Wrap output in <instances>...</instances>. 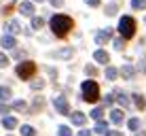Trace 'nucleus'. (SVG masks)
Here are the masks:
<instances>
[{
	"instance_id": "f257e3e1",
	"label": "nucleus",
	"mask_w": 146,
	"mask_h": 136,
	"mask_svg": "<svg viewBox=\"0 0 146 136\" xmlns=\"http://www.w3.org/2000/svg\"><path fill=\"white\" fill-rule=\"evenodd\" d=\"M72 19L66 17V15H55V17L51 19V30L55 36H66V34L72 30Z\"/></svg>"
},
{
	"instance_id": "f03ea898",
	"label": "nucleus",
	"mask_w": 146,
	"mask_h": 136,
	"mask_svg": "<svg viewBox=\"0 0 146 136\" xmlns=\"http://www.w3.org/2000/svg\"><path fill=\"white\" fill-rule=\"evenodd\" d=\"M80 89H83V98L87 100V102H95V100L100 98V87L95 81H83V85H80Z\"/></svg>"
},
{
	"instance_id": "7ed1b4c3",
	"label": "nucleus",
	"mask_w": 146,
	"mask_h": 136,
	"mask_svg": "<svg viewBox=\"0 0 146 136\" xmlns=\"http://www.w3.org/2000/svg\"><path fill=\"white\" fill-rule=\"evenodd\" d=\"M119 32H121V36H123V38H131L133 34H135V21H133L131 17H121Z\"/></svg>"
},
{
	"instance_id": "20e7f679",
	"label": "nucleus",
	"mask_w": 146,
	"mask_h": 136,
	"mask_svg": "<svg viewBox=\"0 0 146 136\" xmlns=\"http://www.w3.org/2000/svg\"><path fill=\"white\" fill-rule=\"evenodd\" d=\"M34 70H36V66H34V62H21L17 66V74L21 79H30L34 74Z\"/></svg>"
},
{
	"instance_id": "39448f33",
	"label": "nucleus",
	"mask_w": 146,
	"mask_h": 136,
	"mask_svg": "<svg viewBox=\"0 0 146 136\" xmlns=\"http://www.w3.org/2000/svg\"><path fill=\"white\" fill-rule=\"evenodd\" d=\"M110 36H112V30H110V28L100 30V32L95 34V43H98V45H104V43H108V41H110Z\"/></svg>"
},
{
	"instance_id": "423d86ee",
	"label": "nucleus",
	"mask_w": 146,
	"mask_h": 136,
	"mask_svg": "<svg viewBox=\"0 0 146 136\" xmlns=\"http://www.w3.org/2000/svg\"><path fill=\"white\" fill-rule=\"evenodd\" d=\"M53 104H55V109H57V113H62V115H68V113H70L68 100H64V98H55V100H53Z\"/></svg>"
},
{
	"instance_id": "0eeeda50",
	"label": "nucleus",
	"mask_w": 146,
	"mask_h": 136,
	"mask_svg": "<svg viewBox=\"0 0 146 136\" xmlns=\"http://www.w3.org/2000/svg\"><path fill=\"white\" fill-rule=\"evenodd\" d=\"M70 119H72V123H74V125H80V128H83V125L87 123V117H85V115L80 113V111L72 113V115H70Z\"/></svg>"
},
{
	"instance_id": "6e6552de",
	"label": "nucleus",
	"mask_w": 146,
	"mask_h": 136,
	"mask_svg": "<svg viewBox=\"0 0 146 136\" xmlns=\"http://www.w3.org/2000/svg\"><path fill=\"white\" fill-rule=\"evenodd\" d=\"M0 45H2L4 49H15V47H17V43H15V36H13V34H7V36H2Z\"/></svg>"
},
{
	"instance_id": "1a4fd4ad",
	"label": "nucleus",
	"mask_w": 146,
	"mask_h": 136,
	"mask_svg": "<svg viewBox=\"0 0 146 136\" xmlns=\"http://www.w3.org/2000/svg\"><path fill=\"white\" fill-rule=\"evenodd\" d=\"M123 111H121V109H112V111H110V121H112L114 125H119L121 121H123Z\"/></svg>"
},
{
	"instance_id": "9d476101",
	"label": "nucleus",
	"mask_w": 146,
	"mask_h": 136,
	"mask_svg": "<svg viewBox=\"0 0 146 136\" xmlns=\"http://www.w3.org/2000/svg\"><path fill=\"white\" fill-rule=\"evenodd\" d=\"M93 58H95V62H100V64H108L110 62V55L106 51H102V49H98V51L93 53Z\"/></svg>"
},
{
	"instance_id": "9b49d317",
	"label": "nucleus",
	"mask_w": 146,
	"mask_h": 136,
	"mask_svg": "<svg viewBox=\"0 0 146 136\" xmlns=\"http://www.w3.org/2000/svg\"><path fill=\"white\" fill-rule=\"evenodd\" d=\"M19 13L28 15V17H30V15H34V4L32 2H21V4H19Z\"/></svg>"
},
{
	"instance_id": "f8f14e48",
	"label": "nucleus",
	"mask_w": 146,
	"mask_h": 136,
	"mask_svg": "<svg viewBox=\"0 0 146 136\" xmlns=\"http://www.w3.org/2000/svg\"><path fill=\"white\" fill-rule=\"evenodd\" d=\"M112 98L117 100L119 104H123V107H129V100H127V96H125L123 92H121V89H117V92L112 94Z\"/></svg>"
},
{
	"instance_id": "ddd939ff",
	"label": "nucleus",
	"mask_w": 146,
	"mask_h": 136,
	"mask_svg": "<svg viewBox=\"0 0 146 136\" xmlns=\"http://www.w3.org/2000/svg\"><path fill=\"white\" fill-rule=\"evenodd\" d=\"M95 134H106L108 132V123L106 121H102V119H98L95 121V130H93Z\"/></svg>"
},
{
	"instance_id": "4468645a",
	"label": "nucleus",
	"mask_w": 146,
	"mask_h": 136,
	"mask_svg": "<svg viewBox=\"0 0 146 136\" xmlns=\"http://www.w3.org/2000/svg\"><path fill=\"white\" fill-rule=\"evenodd\" d=\"M2 125H4L7 130H15V128H17V119H15V117H4Z\"/></svg>"
},
{
	"instance_id": "2eb2a0df",
	"label": "nucleus",
	"mask_w": 146,
	"mask_h": 136,
	"mask_svg": "<svg viewBox=\"0 0 146 136\" xmlns=\"http://www.w3.org/2000/svg\"><path fill=\"white\" fill-rule=\"evenodd\" d=\"M7 30H9V34H17L19 30H21V26H19V21H15V19H13V21L7 23Z\"/></svg>"
},
{
	"instance_id": "dca6fc26",
	"label": "nucleus",
	"mask_w": 146,
	"mask_h": 136,
	"mask_svg": "<svg viewBox=\"0 0 146 136\" xmlns=\"http://www.w3.org/2000/svg\"><path fill=\"white\" fill-rule=\"evenodd\" d=\"M133 102H135V107H138L140 111H142L146 107V100H144V96H140V94H133Z\"/></svg>"
},
{
	"instance_id": "f3484780",
	"label": "nucleus",
	"mask_w": 146,
	"mask_h": 136,
	"mask_svg": "<svg viewBox=\"0 0 146 136\" xmlns=\"http://www.w3.org/2000/svg\"><path fill=\"white\" fill-rule=\"evenodd\" d=\"M21 136H36V130L32 125H21Z\"/></svg>"
},
{
	"instance_id": "a211bd4d",
	"label": "nucleus",
	"mask_w": 146,
	"mask_h": 136,
	"mask_svg": "<svg viewBox=\"0 0 146 136\" xmlns=\"http://www.w3.org/2000/svg\"><path fill=\"white\" fill-rule=\"evenodd\" d=\"M131 9H135V11L146 9V0H131Z\"/></svg>"
},
{
	"instance_id": "6ab92c4d",
	"label": "nucleus",
	"mask_w": 146,
	"mask_h": 136,
	"mask_svg": "<svg viewBox=\"0 0 146 136\" xmlns=\"http://www.w3.org/2000/svg\"><path fill=\"white\" fill-rule=\"evenodd\" d=\"M91 117L95 119V121H98V119H102V117H104V111H102V107H95V109L91 111Z\"/></svg>"
},
{
	"instance_id": "aec40b11",
	"label": "nucleus",
	"mask_w": 146,
	"mask_h": 136,
	"mask_svg": "<svg viewBox=\"0 0 146 136\" xmlns=\"http://www.w3.org/2000/svg\"><path fill=\"white\" fill-rule=\"evenodd\" d=\"M9 98H11V89L9 87H0V100L4 102V100H9Z\"/></svg>"
},
{
	"instance_id": "412c9836",
	"label": "nucleus",
	"mask_w": 146,
	"mask_h": 136,
	"mask_svg": "<svg viewBox=\"0 0 146 136\" xmlns=\"http://www.w3.org/2000/svg\"><path fill=\"white\" fill-rule=\"evenodd\" d=\"M121 74H123L125 79H131V77H133V68H131V66H123V70H121Z\"/></svg>"
},
{
	"instance_id": "4be33fe9",
	"label": "nucleus",
	"mask_w": 146,
	"mask_h": 136,
	"mask_svg": "<svg viewBox=\"0 0 146 136\" xmlns=\"http://www.w3.org/2000/svg\"><path fill=\"white\" fill-rule=\"evenodd\" d=\"M117 70H114V68H106V79H108V81H114V79H117Z\"/></svg>"
},
{
	"instance_id": "5701e85b",
	"label": "nucleus",
	"mask_w": 146,
	"mask_h": 136,
	"mask_svg": "<svg viewBox=\"0 0 146 136\" xmlns=\"http://www.w3.org/2000/svg\"><path fill=\"white\" fill-rule=\"evenodd\" d=\"M42 23H44V19H42V17H34V19H32V28H34V30L42 28Z\"/></svg>"
},
{
	"instance_id": "b1692460",
	"label": "nucleus",
	"mask_w": 146,
	"mask_h": 136,
	"mask_svg": "<svg viewBox=\"0 0 146 136\" xmlns=\"http://www.w3.org/2000/svg\"><path fill=\"white\" fill-rule=\"evenodd\" d=\"M13 109H15V111H26V109H28V104L23 102V100H17V102L13 104Z\"/></svg>"
},
{
	"instance_id": "393cba45",
	"label": "nucleus",
	"mask_w": 146,
	"mask_h": 136,
	"mask_svg": "<svg viewBox=\"0 0 146 136\" xmlns=\"http://www.w3.org/2000/svg\"><path fill=\"white\" fill-rule=\"evenodd\" d=\"M53 55H55V58H70L72 51H70V49H64V51H55Z\"/></svg>"
},
{
	"instance_id": "a878e982",
	"label": "nucleus",
	"mask_w": 146,
	"mask_h": 136,
	"mask_svg": "<svg viewBox=\"0 0 146 136\" xmlns=\"http://www.w3.org/2000/svg\"><path fill=\"white\" fill-rule=\"evenodd\" d=\"M127 125H129V130H133V132H135V130L140 128V119H129Z\"/></svg>"
},
{
	"instance_id": "bb28decb",
	"label": "nucleus",
	"mask_w": 146,
	"mask_h": 136,
	"mask_svg": "<svg viewBox=\"0 0 146 136\" xmlns=\"http://www.w3.org/2000/svg\"><path fill=\"white\" fill-rule=\"evenodd\" d=\"M59 136H72V130L66 128V125H62V128H59Z\"/></svg>"
},
{
	"instance_id": "cd10ccee",
	"label": "nucleus",
	"mask_w": 146,
	"mask_h": 136,
	"mask_svg": "<svg viewBox=\"0 0 146 136\" xmlns=\"http://www.w3.org/2000/svg\"><path fill=\"white\" fill-rule=\"evenodd\" d=\"M85 72H87V74H91V77H93V74H98V68L89 64V66H85Z\"/></svg>"
},
{
	"instance_id": "c85d7f7f",
	"label": "nucleus",
	"mask_w": 146,
	"mask_h": 136,
	"mask_svg": "<svg viewBox=\"0 0 146 136\" xmlns=\"http://www.w3.org/2000/svg\"><path fill=\"white\" fill-rule=\"evenodd\" d=\"M30 85H32L34 89H42V87H44V81H40V79H38V81H32Z\"/></svg>"
},
{
	"instance_id": "c756f323",
	"label": "nucleus",
	"mask_w": 146,
	"mask_h": 136,
	"mask_svg": "<svg viewBox=\"0 0 146 136\" xmlns=\"http://www.w3.org/2000/svg\"><path fill=\"white\" fill-rule=\"evenodd\" d=\"M117 13V4H108L106 7V15H114Z\"/></svg>"
},
{
	"instance_id": "7c9ffc66",
	"label": "nucleus",
	"mask_w": 146,
	"mask_h": 136,
	"mask_svg": "<svg viewBox=\"0 0 146 136\" xmlns=\"http://www.w3.org/2000/svg\"><path fill=\"white\" fill-rule=\"evenodd\" d=\"M7 64H9V58H7L4 53H0V68H4Z\"/></svg>"
},
{
	"instance_id": "2f4dec72",
	"label": "nucleus",
	"mask_w": 146,
	"mask_h": 136,
	"mask_svg": "<svg viewBox=\"0 0 146 136\" xmlns=\"http://www.w3.org/2000/svg\"><path fill=\"white\" fill-rule=\"evenodd\" d=\"M9 111H11V107H9V104H0V115H7Z\"/></svg>"
},
{
	"instance_id": "473e14b6",
	"label": "nucleus",
	"mask_w": 146,
	"mask_h": 136,
	"mask_svg": "<svg viewBox=\"0 0 146 136\" xmlns=\"http://www.w3.org/2000/svg\"><path fill=\"white\" fill-rule=\"evenodd\" d=\"M49 2H51L53 7H62V4H64V0H49Z\"/></svg>"
},
{
	"instance_id": "72a5a7b5",
	"label": "nucleus",
	"mask_w": 146,
	"mask_h": 136,
	"mask_svg": "<svg viewBox=\"0 0 146 136\" xmlns=\"http://www.w3.org/2000/svg\"><path fill=\"white\" fill-rule=\"evenodd\" d=\"M85 2H87L89 7H98V4H100V0H85Z\"/></svg>"
},
{
	"instance_id": "f704fd0d",
	"label": "nucleus",
	"mask_w": 146,
	"mask_h": 136,
	"mask_svg": "<svg viewBox=\"0 0 146 136\" xmlns=\"http://www.w3.org/2000/svg\"><path fill=\"white\" fill-rule=\"evenodd\" d=\"M114 47H117V49H123V41H121V38H117V41H114Z\"/></svg>"
},
{
	"instance_id": "c9c22d12",
	"label": "nucleus",
	"mask_w": 146,
	"mask_h": 136,
	"mask_svg": "<svg viewBox=\"0 0 146 136\" xmlns=\"http://www.w3.org/2000/svg\"><path fill=\"white\" fill-rule=\"evenodd\" d=\"M76 136H91V132H89V130H80Z\"/></svg>"
},
{
	"instance_id": "e433bc0d",
	"label": "nucleus",
	"mask_w": 146,
	"mask_h": 136,
	"mask_svg": "<svg viewBox=\"0 0 146 136\" xmlns=\"http://www.w3.org/2000/svg\"><path fill=\"white\" fill-rule=\"evenodd\" d=\"M110 102H112V94H110V96H106V98H104V104H110Z\"/></svg>"
},
{
	"instance_id": "4c0bfd02",
	"label": "nucleus",
	"mask_w": 146,
	"mask_h": 136,
	"mask_svg": "<svg viewBox=\"0 0 146 136\" xmlns=\"http://www.w3.org/2000/svg\"><path fill=\"white\" fill-rule=\"evenodd\" d=\"M106 136H123L121 132H106Z\"/></svg>"
},
{
	"instance_id": "58836bf2",
	"label": "nucleus",
	"mask_w": 146,
	"mask_h": 136,
	"mask_svg": "<svg viewBox=\"0 0 146 136\" xmlns=\"http://www.w3.org/2000/svg\"><path fill=\"white\" fill-rule=\"evenodd\" d=\"M133 136H146V132H135Z\"/></svg>"
},
{
	"instance_id": "ea45409f",
	"label": "nucleus",
	"mask_w": 146,
	"mask_h": 136,
	"mask_svg": "<svg viewBox=\"0 0 146 136\" xmlns=\"http://www.w3.org/2000/svg\"><path fill=\"white\" fill-rule=\"evenodd\" d=\"M34 2H42V0H34Z\"/></svg>"
},
{
	"instance_id": "a19ab883",
	"label": "nucleus",
	"mask_w": 146,
	"mask_h": 136,
	"mask_svg": "<svg viewBox=\"0 0 146 136\" xmlns=\"http://www.w3.org/2000/svg\"><path fill=\"white\" fill-rule=\"evenodd\" d=\"M144 72H146V66H144Z\"/></svg>"
}]
</instances>
